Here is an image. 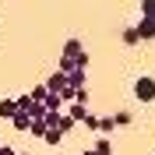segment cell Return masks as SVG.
Wrapping results in <instances>:
<instances>
[{
  "label": "cell",
  "mask_w": 155,
  "mask_h": 155,
  "mask_svg": "<svg viewBox=\"0 0 155 155\" xmlns=\"http://www.w3.org/2000/svg\"><path fill=\"white\" fill-rule=\"evenodd\" d=\"M60 57H67L78 71H88V53H85V46H81L78 39H67V42H64V53H60Z\"/></svg>",
  "instance_id": "cell-1"
},
{
  "label": "cell",
  "mask_w": 155,
  "mask_h": 155,
  "mask_svg": "<svg viewBox=\"0 0 155 155\" xmlns=\"http://www.w3.org/2000/svg\"><path fill=\"white\" fill-rule=\"evenodd\" d=\"M134 99L137 102H152L155 99V78H148V74H141L134 81Z\"/></svg>",
  "instance_id": "cell-2"
},
{
  "label": "cell",
  "mask_w": 155,
  "mask_h": 155,
  "mask_svg": "<svg viewBox=\"0 0 155 155\" xmlns=\"http://www.w3.org/2000/svg\"><path fill=\"white\" fill-rule=\"evenodd\" d=\"M42 85H46V92H49V95H60V92L67 88V74H60V71H53V74H49L46 81H42Z\"/></svg>",
  "instance_id": "cell-3"
},
{
  "label": "cell",
  "mask_w": 155,
  "mask_h": 155,
  "mask_svg": "<svg viewBox=\"0 0 155 155\" xmlns=\"http://www.w3.org/2000/svg\"><path fill=\"white\" fill-rule=\"evenodd\" d=\"M134 32H137V39H141V42H152V39H155V21L141 18V25H134Z\"/></svg>",
  "instance_id": "cell-4"
},
{
  "label": "cell",
  "mask_w": 155,
  "mask_h": 155,
  "mask_svg": "<svg viewBox=\"0 0 155 155\" xmlns=\"http://www.w3.org/2000/svg\"><path fill=\"white\" fill-rule=\"evenodd\" d=\"M18 116V102L14 99H0V120H14Z\"/></svg>",
  "instance_id": "cell-5"
},
{
  "label": "cell",
  "mask_w": 155,
  "mask_h": 155,
  "mask_svg": "<svg viewBox=\"0 0 155 155\" xmlns=\"http://www.w3.org/2000/svg\"><path fill=\"white\" fill-rule=\"evenodd\" d=\"M64 113H67L71 120H74V124H85V116H88V109H85V106H78V102H71V106L64 109Z\"/></svg>",
  "instance_id": "cell-6"
},
{
  "label": "cell",
  "mask_w": 155,
  "mask_h": 155,
  "mask_svg": "<svg viewBox=\"0 0 155 155\" xmlns=\"http://www.w3.org/2000/svg\"><path fill=\"white\" fill-rule=\"evenodd\" d=\"M14 102H18V113L32 116V106H35V102H32V95H28V92H25V95H18V99H14Z\"/></svg>",
  "instance_id": "cell-7"
},
{
  "label": "cell",
  "mask_w": 155,
  "mask_h": 155,
  "mask_svg": "<svg viewBox=\"0 0 155 155\" xmlns=\"http://www.w3.org/2000/svg\"><path fill=\"white\" fill-rule=\"evenodd\" d=\"M11 127H14V130H21V134H25V130H28V127H32V116L18 113V116H14V120H11Z\"/></svg>",
  "instance_id": "cell-8"
},
{
  "label": "cell",
  "mask_w": 155,
  "mask_h": 155,
  "mask_svg": "<svg viewBox=\"0 0 155 155\" xmlns=\"http://www.w3.org/2000/svg\"><path fill=\"white\" fill-rule=\"evenodd\" d=\"M92 152H95V155H113V141H109V137H99Z\"/></svg>",
  "instance_id": "cell-9"
},
{
  "label": "cell",
  "mask_w": 155,
  "mask_h": 155,
  "mask_svg": "<svg viewBox=\"0 0 155 155\" xmlns=\"http://www.w3.org/2000/svg\"><path fill=\"white\" fill-rule=\"evenodd\" d=\"M46 130H49L46 120H32V127H28V134H32V137H46Z\"/></svg>",
  "instance_id": "cell-10"
},
{
  "label": "cell",
  "mask_w": 155,
  "mask_h": 155,
  "mask_svg": "<svg viewBox=\"0 0 155 155\" xmlns=\"http://www.w3.org/2000/svg\"><path fill=\"white\" fill-rule=\"evenodd\" d=\"M116 124H113V116H99V134H113Z\"/></svg>",
  "instance_id": "cell-11"
},
{
  "label": "cell",
  "mask_w": 155,
  "mask_h": 155,
  "mask_svg": "<svg viewBox=\"0 0 155 155\" xmlns=\"http://www.w3.org/2000/svg\"><path fill=\"white\" fill-rule=\"evenodd\" d=\"M28 95H32V102H46V95H49V92H46V85H32V92H28Z\"/></svg>",
  "instance_id": "cell-12"
},
{
  "label": "cell",
  "mask_w": 155,
  "mask_h": 155,
  "mask_svg": "<svg viewBox=\"0 0 155 155\" xmlns=\"http://www.w3.org/2000/svg\"><path fill=\"white\" fill-rule=\"evenodd\" d=\"M120 39H124V46H137V42H141L134 28H124V32H120Z\"/></svg>",
  "instance_id": "cell-13"
},
{
  "label": "cell",
  "mask_w": 155,
  "mask_h": 155,
  "mask_svg": "<svg viewBox=\"0 0 155 155\" xmlns=\"http://www.w3.org/2000/svg\"><path fill=\"white\" fill-rule=\"evenodd\" d=\"M141 18L155 21V0H141Z\"/></svg>",
  "instance_id": "cell-14"
},
{
  "label": "cell",
  "mask_w": 155,
  "mask_h": 155,
  "mask_svg": "<svg viewBox=\"0 0 155 155\" xmlns=\"http://www.w3.org/2000/svg\"><path fill=\"white\" fill-rule=\"evenodd\" d=\"M130 120H134V116L127 113V109H120V113H113V124H116V127H127Z\"/></svg>",
  "instance_id": "cell-15"
},
{
  "label": "cell",
  "mask_w": 155,
  "mask_h": 155,
  "mask_svg": "<svg viewBox=\"0 0 155 155\" xmlns=\"http://www.w3.org/2000/svg\"><path fill=\"white\" fill-rule=\"evenodd\" d=\"M42 141H46V145H60V141H64V134H60V130H46V137H42Z\"/></svg>",
  "instance_id": "cell-16"
},
{
  "label": "cell",
  "mask_w": 155,
  "mask_h": 155,
  "mask_svg": "<svg viewBox=\"0 0 155 155\" xmlns=\"http://www.w3.org/2000/svg\"><path fill=\"white\" fill-rule=\"evenodd\" d=\"M74 102H78V106H85V109H88V88H81V92H74Z\"/></svg>",
  "instance_id": "cell-17"
},
{
  "label": "cell",
  "mask_w": 155,
  "mask_h": 155,
  "mask_svg": "<svg viewBox=\"0 0 155 155\" xmlns=\"http://www.w3.org/2000/svg\"><path fill=\"white\" fill-rule=\"evenodd\" d=\"M81 127H88V130H99V116H92V113H88V116H85V124H81Z\"/></svg>",
  "instance_id": "cell-18"
},
{
  "label": "cell",
  "mask_w": 155,
  "mask_h": 155,
  "mask_svg": "<svg viewBox=\"0 0 155 155\" xmlns=\"http://www.w3.org/2000/svg\"><path fill=\"white\" fill-rule=\"evenodd\" d=\"M81 155H95V152H92V148H88V152H81Z\"/></svg>",
  "instance_id": "cell-19"
},
{
  "label": "cell",
  "mask_w": 155,
  "mask_h": 155,
  "mask_svg": "<svg viewBox=\"0 0 155 155\" xmlns=\"http://www.w3.org/2000/svg\"><path fill=\"white\" fill-rule=\"evenodd\" d=\"M18 155H25V152H18Z\"/></svg>",
  "instance_id": "cell-20"
},
{
  "label": "cell",
  "mask_w": 155,
  "mask_h": 155,
  "mask_svg": "<svg viewBox=\"0 0 155 155\" xmlns=\"http://www.w3.org/2000/svg\"><path fill=\"white\" fill-rule=\"evenodd\" d=\"M0 148H4V145H0Z\"/></svg>",
  "instance_id": "cell-21"
}]
</instances>
